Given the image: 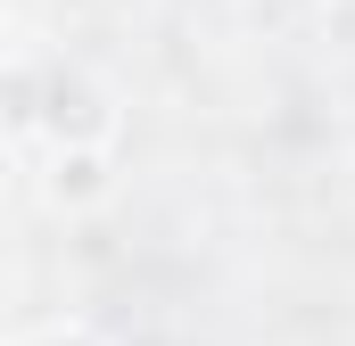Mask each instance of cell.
I'll return each instance as SVG.
<instances>
[{
	"label": "cell",
	"instance_id": "1",
	"mask_svg": "<svg viewBox=\"0 0 355 346\" xmlns=\"http://www.w3.org/2000/svg\"><path fill=\"white\" fill-rule=\"evenodd\" d=\"M8 346H116L99 322H83V313H50V322H25Z\"/></svg>",
	"mask_w": 355,
	"mask_h": 346
}]
</instances>
